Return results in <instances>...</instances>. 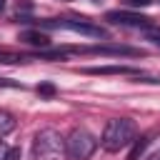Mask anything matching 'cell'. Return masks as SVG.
Masks as SVG:
<instances>
[{
    "mask_svg": "<svg viewBox=\"0 0 160 160\" xmlns=\"http://www.w3.org/2000/svg\"><path fill=\"white\" fill-rule=\"evenodd\" d=\"M138 138V125L130 118H112L105 122L102 135H100V145L108 152H120L122 148L132 145V140Z\"/></svg>",
    "mask_w": 160,
    "mask_h": 160,
    "instance_id": "1",
    "label": "cell"
},
{
    "mask_svg": "<svg viewBox=\"0 0 160 160\" xmlns=\"http://www.w3.org/2000/svg\"><path fill=\"white\" fill-rule=\"evenodd\" d=\"M32 155L35 160H60L65 155V138L52 128L40 130L32 138Z\"/></svg>",
    "mask_w": 160,
    "mask_h": 160,
    "instance_id": "2",
    "label": "cell"
},
{
    "mask_svg": "<svg viewBox=\"0 0 160 160\" xmlns=\"http://www.w3.org/2000/svg\"><path fill=\"white\" fill-rule=\"evenodd\" d=\"M95 150H98V140L85 128H75L65 138V158L68 160H90Z\"/></svg>",
    "mask_w": 160,
    "mask_h": 160,
    "instance_id": "3",
    "label": "cell"
},
{
    "mask_svg": "<svg viewBox=\"0 0 160 160\" xmlns=\"http://www.w3.org/2000/svg\"><path fill=\"white\" fill-rule=\"evenodd\" d=\"M40 25L45 28H68L72 32H80V35H88V38H105V28L90 22L88 18H60V20H42Z\"/></svg>",
    "mask_w": 160,
    "mask_h": 160,
    "instance_id": "4",
    "label": "cell"
},
{
    "mask_svg": "<svg viewBox=\"0 0 160 160\" xmlns=\"http://www.w3.org/2000/svg\"><path fill=\"white\" fill-rule=\"evenodd\" d=\"M105 20H110L115 25H125V28H150V18H145L140 12H130V10H110L105 15Z\"/></svg>",
    "mask_w": 160,
    "mask_h": 160,
    "instance_id": "5",
    "label": "cell"
},
{
    "mask_svg": "<svg viewBox=\"0 0 160 160\" xmlns=\"http://www.w3.org/2000/svg\"><path fill=\"white\" fill-rule=\"evenodd\" d=\"M72 52H98V55H142L135 48H125V45H92V48H72Z\"/></svg>",
    "mask_w": 160,
    "mask_h": 160,
    "instance_id": "6",
    "label": "cell"
},
{
    "mask_svg": "<svg viewBox=\"0 0 160 160\" xmlns=\"http://www.w3.org/2000/svg\"><path fill=\"white\" fill-rule=\"evenodd\" d=\"M85 72H90V75H140L135 68H128V65H100V68H85Z\"/></svg>",
    "mask_w": 160,
    "mask_h": 160,
    "instance_id": "7",
    "label": "cell"
},
{
    "mask_svg": "<svg viewBox=\"0 0 160 160\" xmlns=\"http://www.w3.org/2000/svg\"><path fill=\"white\" fill-rule=\"evenodd\" d=\"M18 40L20 42H28V45H35V48H48L50 45V38L45 32H40V30H22Z\"/></svg>",
    "mask_w": 160,
    "mask_h": 160,
    "instance_id": "8",
    "label": "cell"
},
{
    "mask_svg": "<svg viewBox=\"0 0 160 160\" xmlns=\"http://www.w3.org/2000/svg\"><path fill=\"white\" fill-rule=\"evenodd\" d=\"M148 142H150V135H140V138H135V140H132V150H130L128 160H138V158H140V155L145 152Z\"/></svg>",
    "mask_w": 160,
    "mask_h": 160,
    "instance_id": "9",
    "label": "cell"
},
{
    "mask_svg": "<svg viewBox=\"0 0 160 160\" xmlns=\"http://www.w3.org/2000/svg\"><path fill=\"white\" fill-rule=\"evenodd\" d=\"M15 130V118L8 112V110H0V140L8 135V132H12Z\"/></svg>",
    "mask_w": 160,
    "mask_h": 160,
    "instance_id": "10",
    "label": "cell"
},
{
    "mask_svg": "<svg viewBox=\"0 0 160 160\" xmlns=\"http://www.w3.org/2000/svg\"><path fill=\"white\" fill-rule=\"evenodd\" d=\"M38 95H40V98H52V95H55V85L40 82V85H38Z\"/></svg>",
    "mask_w": 160,
    "mask_h": 160,
    "instance_id": "11",
    "label": "cell"
},
{
    "mask_svg": "<svg viewBox=\"0 0 160 160\" xmlns=\"http://www.w3.org/2000/svg\"><path fill=\"white\" fill-rule=\"evenodd\" d=\"M152 45H160V28H152V30H148V35H145Z\"/></svg>",
    "mask_w": 160,
    "mask_h": 160,
    "instance_id": "12",
    "label": "cell"
},
{
    "mask_svg": "<svg viewBox=\"0 0 160 160\" xmlns=\"http://www.w3.org/2000/svg\"><path fill=\"white\" fill-rule=\"evenodd\" d=\"M0 88H20V90H22V82L10 80V78H0Z\"/></svg>",
    "mask_w": 160,
    "mask_h": 160,
    "instance_id": "13",
    "label": "cell"
},
{
    "mask_svg": "<svg viewBox=\"0 0 160 160\" xmlns=\"http://www.w3.org/2000/svg\"><path fill=\"white\" fill-rule=\"evenodd\" d=\"M152 0H125V5H130V8H145V5H150Z\"/></svg>",
    "mask_w": 160,
    "mask_h": 160,
    "instance_id": "14",
    "label": "cell"
},
{
    "mask_svg": "<svg viewBox=\"0 0 160 160\" xmlns=\"http://www.w3.org/2000/svg\"><path fill=\"white\" fill-rule=\"evenodd\" d=\"M5 160H20V150H18V148H10V150H8V158H5Z\"/></svg>",
    "mask_w": 160,
    "mask_h": 160,
    "instance_id": "15",
    "label": "cell"
},
{
    "mask_svg": "<svg viewBox=\"0 0 160 160\" xmlns=\"http://www.w3.org/2000/svg\"><path fill=\"white\" fill-rule=\"evenodd\" d=\"M8 150H10V148H8V145L0 140V160H5V158H8Z\"/></svg>",
    "mask_w": 160,
    "mask_h": 160,
    "instance_id": "16",
    "label": "cell"
},
{
    "mask_svg": "<svg viewBox=\"0 0 160 160\" xmlns=\"http://www.w3.org/2000/svg\"><path fill=\"white\" fill-rule=\"evenodd\" d=\"M150 160H160V150H155V152L150 155Z\"/></svg>",
    "mask_w": 160,
    "mask_h": 160,
    "instance_id": "17",
    "label": "cell"
},
{
    "mask_svg": "<svg viewBox=\"0 0 160 160\" xmlns=\"http://www.w3.org/2000/svg\"><path fill=\"white\" fill-rule=\"evenodd\" d=\"M2 8H5V0H0V10H2Z\"/></svg>",
    "mask_w": 160,
    "mask_h": 160,
    "instance_id": "18",
    "label": "cell"
}]
</instances>
